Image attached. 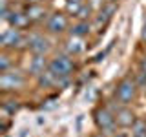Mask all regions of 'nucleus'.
Returning <instances> with one entry per match:
<instances>
[{
	"instance_id": "f257e3e1",
	"label": "nucleus",
	"mask_w": 146,
	"mask_h": 137,
	"mask_svg": "<svg viewBox=\"0 0 146 137\" xmlns=\"http://www.w3.org/2000/svg\"><path fill=\"white\" fill-rule=\"evenodd\" d=\"M0 44L7 51H18V49H27V33H24L18 27L9 26L7 29L0 35Z\"/></svg>"
},
{
	"instance_id": "f03ea898",
	"label": "nucleus",
	"mask_w": 146,
	"mask_h": 137,
	"mask_svg": "<svg viewBox=\"0 0 146 137\" xmlns=\"http://www.w3.org/2000/svg\"><path fill=\"white\" fill-rule=\"evenodd\" d=\"M137 93H139V86H137L135 79L131 77H124L117 82L115 91H113V97L119 104H124V106H130L131 102H135Z\"/></svg>"
},
{
	"instance_id": "7ed1b4c3",
	"label": "nucleus",
	"mask_w": 146,
	"mask_h": 137,
	"mask_svg": "<svg viewBox=\"0 0 146 137\" xmlns=\"http://www.w3.org/2000/svg\"><path fill=\"white\" fill-rule=\"evenodd\" d=\"M93 121L95 126L102 132L104 135L111 137L117 130V122H115V112L110 106H97L93 112Z\"/></svg>"
},
{
	"instance_id": "20e7f679",
	"label": "nucleus",
	"mask_w": 146,
	"mask_h": 137,
	"mask_svg": "<svg viewBox=\"0 0 146 137\" xmlns=\"http://www.w3.org/2000/svg\"><path fill=\"white\" fill-rule=\"evenodd\" d=\"M26 75L20 70H7L0 73V90L4 93H15L26 86Z\"/></svg>"
},
{
	"instance_id": "39448f33",
	"label": "nucleus",
	"mask_w": 146,
	"mask_h": 137,
	"mask_svg": "<svg viewBox=\"0 0 146 137\" xmlns=\"http://www.w3.org/2000/svg\"><path fill=\"white\" fill-rule=\"evenodd\" d=\"M70 17H68L66 11H55V13H49L48 20L44 22V27H46V33L49 35H62L66 31H70Z\"/></svg>"
},
{
	"instance_id": "423d86ee",
	"label": "nucleus",
	"mask_w": 146,
	"mask_h": 137,
	"mask_svg": "<svg viewBox=\"0 0 146 137\" xmlns=\"http://www.w3.org/2000/svg\"><path fill=\"white\" fill-rule=\"evenodd\" d=\"M75 61H73L71 55L68 53H60L55 55V57L49 61V70L53 73H57L58 77H71L75 73Z\"/></svg>"
},
{
	"instance_id": "0eeeda50",
	"label": "nucleus",
	"mask_w": 146,
	"mask_h": 137,
	"mask_svg": "<svg viewBox=\"0 0 146 137\" xmlns=\"http://www.w3.org/2000/svg\"><path fill=\"white\" fill-rule=\"evenodd\" d=\"M27 49L33 55H48L51 49V42L40 31H29L27 33Z\"/></svg>"
},
{
	"instance_id": "6e6552de",
	"label": "nucleus",
	"mask_w": 146,
	"mask_h": 137,
	"mask_svg": "<svg viewBox=\"0 0 146 137\" xmlns=\"http://www.w3.org/2000/svg\"><path fill=\"white\" fill-rule=\"evenodd\" d=\"M24 11H26V15L29 17L31 24H40V22H46V20H48V17H49L48 7H46L42 2H29L26 6Z\"/></svg>"
},
{
	"instance_id": "1a4fd4ad",
	"label": "nucleus",
	"mask_w": 146,
	"mask_h": 137,
	"mask_svg": "<svg viewBox=\"0 0 146 137\" xmlns=\"http://www.w3.org/2000/svg\"><path fill=\"white\" fill-rule=\"evenodd\" d=\"M137 121L135 112L130 106H124V104H119V108L115 110V122L119 128H131L133 122Z\"/></svg>"
},
{
	"instance_id": "9d476101",
	"label": "nucleus",
	"mask_w": 146,
	"mask_h": 137,
	"mask_svg": "<svg viewBox=\"0 0 146 137\" xmlns=\"http://www.w3.org/2000/svg\"><path fill=\"white\" fill-rule=\"evenodd\" d=\"M6 22H9V26L18 27V29H22V31L31 26V20H29V17L26 15V11H15V7L9 11V17H7Z\"/></svg>"
},
{
	"instance_id": "9b49d317",
	"label": "nucleus",
	"mask_w": 146,
	"mask_h": 137,
	"mask_svg": "<svg viewBox=\"0 0 146 137\" xmlns=\"http://www.w3.org/2000/svg\"><path fill=\"white\" fill-rule=\"evenodd\" d=\"M84 49H86V42H84V39H80V37L70 35V39L64 42V51L68 55H71V57H77V55L84 53Z\"/></svg>"
},
{
	"instance_id": "f8f14e48",
	"label": "nucleus",
	"mask_w": 146,
	"mask_h": 137,
	"mask_svg": "<svg viewBox=\"0 0 146 137\" xmlns=\"http://www.w3.org/2000/svg\"><path fill=\"white\" fill-rule=\"evenodd\" d=\"M49 68V61H48V57L46 55H33V59H31V62H29V75H33L35 79L38 75H42V73L46 71Z\"/></svg>"
},
{
	"instance_id": "ddd939ff",
	"label": "nucleus",
	"mask_w": 146,
	"mask_h": 137,
	"mask_svg": "<svg viewBox=\"0 0 146 137\" xmlns=\"http://www.w3.org/2000/svg\"><path fill=\"white\" fill-rule=\"evenodd\" d=\"M90 33H91V24H90V20H77L75 24L70 26V35H73V37L86 39Z\"/></svg>"
},
{
	"instance_id": "4468645a",
	"label": "nucleus",
	"mask_w": 146,
	"mask_h": 137,
	"mask_svg": "<svg viewBox=\"0 0 146 137\" xmlns=\"http://www.w3.org/2000/svg\"><path fill=\"white\" fill-rule=\"evenodd\" d=\"M93 13H95V11L90 7V4L84 2V4L79 7V11H77V15L73 17V18H77V20H91V18H93Z\"/></svg>"
},
{
	"instance_id": "2eb2a0df",
	"label": "nucleus",
	"mask_w": 146,
	"mask_h": 137,
	"mask_svg": "<svg viewBox=\"0 0 146 137\" xmlns=\"http://www.w3.org/2000/svg\"><path fill=\"white\" fill-rule=\"evenodd\" d=\"M131 137H146V119H137L131 126Z\"/></svg>"
},
{
	"instance_id": "dca6fc26",
	"label": "nucleus",
	"mask_w": 146,
	"mask_h": 137,
	"mask_svg": "<svg viewBox=\"0 0 146 137\" xmlns=\"http://www.w3.org/2000/svg\"><path fill=\"white\" fill-rule=\"evenodd\" d=\"M11 51H7V49H4L2 55H0V73L2 71H7L11 70Z\"/></svg>"
},
{
	"instance_id": "f3484780",
	"label": "nucleus",
	"mask_w": 146,
	"mask_h": 137,
	"mask_svg": "<svg viewBox=\"0 0 146 137\" xmlns=\"http://www.w3.org/2000/svg\"><path fill=\"white\" fill-rule=\"evenodd\" d=\"M108 2V0H88V4H90V7L91 9H93V11L95 13H99L100 11V9H102L104 7V4H106Z\"/></svg>"
},
{
	"instance_id": "a211bd4d",
	"label": "nucleus",
	"mask_w": 146,
	"mask_h": 137,
	"mask_svg": "<svg viewBox=\"0 0 146 137\" xmlns=\"http://www.w3.org/2000/svg\"><path fill=\"white\" fill-rule=\"evenodd\" d=\"M139 71L146 73V55H144V57H141V59H139Z\"/></svg>"
},
{
	"instance_id": "6ab92c4d",
	"label": "nucleus",
	"mask_w": 146,
	"mask_h": 137,
	"mask_svg": "<svg viewBox=\"0 0 146 137\" xmlns=\"http://www.w3.org/2000/svg\"><path fill=\"white\" fill-rule=\"evenodd\" d=\"M141 40L146 42V22H144V27H143V35H141Z\"/></svg>"
},
{
	"instance_id": "aec40b11",
	"label": "nucleus",
	"mask_w": 146,
	"mask_h": 137,
	"mask_svg": "<svg viewBox=\"0 0 146 137\" xmlns=\"http://www.w3.org/2000/svg\"><path fill=\"white\" fill-rule=\"evenodd\" d=\"M66 2H84V0H66Z\"/></svg>"
},
{
	"instance_id": "412c9836",
	"label": "nucleus",
	"mask_w": 146,
	"mask_h": 137,
	"mask_svg": "<svg viewBox=\"0 0 146 137\" xmlns=\"http://www.w3.org/2000/svg\"><path fill=\"white\" fill-rule=\"evenodd\" d=\"M141 90H143V91H144V95H146V84H144V86H143V88H141Z\"/></svg>"
},
{
	"instance_id": "4be33fe9",
	"label": "nucleus",
	"mask_w": 146,
	"mask_h": 137,
	"mask_svg": "<svg viewBox=\"0 0 146 137\" xmlns=\"http://www.w3.org/2000/svg\"><path fill=\"white\" fill-rule=\"evenodd\" d=\"M29 2H42V0H29Z\"/></svg>"
},
{
	"instance_id": "5701e85b",
	"label": "nucleus",
	"mask_w": 146,
	"mask_h": 137,
	"mask_svg": "<svg viewBox=\"0 0 146 137\" xmlns=\"http://www.w3.org/2000/svg\"><path fill=\"white\" fill-rule=\"evenodd\" d=\"M110 2H115V4H117V2H119V0H110Z\"/></svg>"
}]
</instances>
